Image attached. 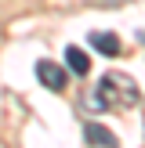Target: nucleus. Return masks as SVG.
Returning a JSON list of instances; mask_svg holds the SVG:
<instances>
[{
    "instance_id": "1",
    "label": "nucleus",
    "mask_w": 145,
    "mask_h": 148,
    "mask_svg": "<svg viewBox=\"0 0 145 148\" xmlns=\"http://www.w3.org/2000/svg\"><path fill=\"white\" fill-rule=\"evenodd\" d=\"M138 83L130 76H123V72H109V76H102V83L94 87V94L87 98V105L94 108H134L138 105Z\"/></svg>"
},
{
    "instance_id": "2",
    "label": "nucleus",
    "mask_w": 145,
    "mask_h": 148,
    "mask_svg": "<svg viewBox=\"0 0 145 148\" xmlns=\"http://www.w3.org/2000/svg\"><path fill=\"white\" fill-rule=\"evenodd\" d=\"M36 76H40V83L47 87V90H65V69H58L55 62H36Z\"/></svg>"
},
{
    "instance_id": "3",
    "label": "nucleus",
    "mask_w": 145,
    "mask_h": 148,
    "mask_svg": "<svg viewBox=\"0 0 145 148\" xmlns=\"http://www.w3.org/2000/svg\"><path fill=\"white\" fill-rule=\"evenodd\" d=\"M84 134H87V141H91V145H102V148H116V145H120V141H116V134H113V130H105L102 123H87Z\"/></svg>"
},
{
    "instance_id": "4",
    "label": "nucleus",
    "mask_w": 145,
    "mask_h": 148,
    "mask_svg": "<svg viewBox=\"0 0 145 148\" xmlns=\"http://www.w3.org/2000/svg\"><path fill=\"white\" fill-rule=\"evenodd\" d=\"M91 47H98L102 54H109V58L120 54V40H116V33H91Z\"/></svg>"
},
{
    "instance_id": "5",
    "label": "nucleus",
    "mask_w": 145,
    "mask_h": 148,
    "mask_svg": "<svg viewBox=\"0 0 145 148\" xmlns=\"http://www.w3.org/2000/svg\"><path fill=\"white\" fill-rule=\"evenodd\" d=\"M65 62H69V69L76 72V76H84V72L91 69V58H87L80 47H65Z\"/></svg>"
}]
</instances>
